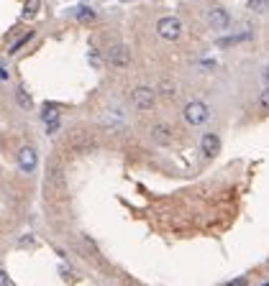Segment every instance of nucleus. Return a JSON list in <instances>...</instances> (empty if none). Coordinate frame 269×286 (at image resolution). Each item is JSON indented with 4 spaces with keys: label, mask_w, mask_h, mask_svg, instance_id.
<instances>
[{
    "label": "nucleus",
    "mask_w": 269,
    "mask_h": 286,
    "mask_svg": "<svg viewBox=\"0 0 269 286\" xmlns=\"http://www.w3.org/2000/svg\"><path fill=\"white\" fill-rule=\"evenodd\" d=\"M182 118L187 125H193V128H197V125H205L208 118H210V110L203 100H190L187 105L182 108Z\"/></svg>",
    "instance_id": "obj_1"
},
{
    "label": "nucleus",
    "mask_w": 269,
    "mask_h": 286,
    "mask_svg": "<svg viewBox=\"0 0 269 286\" xmlns=\"http://www.w3.org/2000/svg\"><path fill=\"white\" fill-rule=\"evenodd\" d=\"M131 102L136 110H151L156 105V92L147 85H139V87H133V92H131Z\"/></svg>",
    "instance_id": "obj_2"
},
{
    "label": "nucleus",
    "mask_w": 269,
    "mask_h": 286,
    "mask_svg": "<svg viewBox=\"0 0 269 286\" xmlns=\"http://www.w3.org/2000/svg\"><path fill=\"white\" fill-rule=\"evenodd\" d=\"M156 31H159V36L164 41H177L182 36V21L174 18V16H164L159 23H156Z\"/></svg>",
    "instance_id": "obj_3"
},
{
    "label": "nucleus",
    "mask_w": 269,
    "mask_h": 286,
    "mask_svg": "<svg viewBox=\"0 0 269 286\" xmlns=\"http://www.w3.org/2000/svg\"><path fill=\"white\" fill-rule=\"evenodd\" d=\"M105 59L110 66H116V69H126V66H131V51L126 44H113V46L108 49Z\"/></svg>",
    "instance_id": "obj_4"
},
{
    "label": "nucleus",
    "mask_w": 269,
    "mask_h": 286,
    "mask_svg": "<svg viewBox=\"0 0 269 286\" xmlns=\"http://www.w3.org/2000/svg\"><path fill=\"white\" fill-rule=\"evenodd\" d=\"M208 26L216 28V31H226L231 26V13H228L226 8H220V5L210 8L208 10Z\"/></svg>",
    "instance_id": "obj_5"
},
{
    "label": "nucleus",
    "mask_w": 269,
    "mask_h": 286,
    "mask_svg": "<svg viewBox=\"0 0 269 286\" xmlns=\"http://www.w3.org/2000/svg\"><path fill=\"white\" fill-rule=\"evenodd\" d=\"M18 166H21V171H26V174H31L33 169L39 166V151L33 146H24L18 151Z\"/></svg>",
    "instance_id": "obj_6"
},
{
    "label": "nucleus",
    "mask_w": 269,
    "mask_h": 286,
    "mask_svg": "<svg viewBox=\"0 0 269 286\" xmlns=\"http://www.w3.org/2000/svg\"><path fill=\"white\" fill-rule=\"evenodd\" d=\"M200 151H203L205 158H216L220 154V135L218 133H205L200 138Z\"/></svg>",
    "instance_id": "obj_7"
},
{
    "label": "nucleus",
    "mask_w": 269,
    "mask_h": 286,
    "mask_svg": "<svg viewBox=\"0 0 269 286\" xmlns=\"http://www.w3.org/2000/svg\"><path fill=\"white\" fill-rule=\"evenodd\" d=\"M149 135H151V141L154 143H159V146H167L172 141V128L167 123H154L151 125V131H149Z\"/></svg>",
    "instance_id": "obj_8"
},
{
    "label": "nucleus",
    "mask_w": 269,
    "mask_h": 286,
    "mask_svg": "<svg viewBox=\"0 0 269 286\" xmlns=\"http://www.w3.org/2000/svg\"><path fill=\"white\" fill-rule=\"evenodd\" d=\"M41 120L51 125V123H59V105H54V102H47V108L41 110Z\"/></svg>",
    "instance_id": "obj_9"
},
{
    "label": "nucleus",
    "mask_w": 269,
    "mask_h": 286,
    "mask_svg": "<svg viewBox=\"0 0 269 286\" xmlns=\"http://www.w3.org/2000/svg\"><path fill=\"white\" fill-rule=\"evenodd\" d=\"M16 102H18V108H24V110H31V108H33L31 95L26 92L24 87H18V89H16Z\"/></svg>",
    "instance_id": "obj_10"
},
{
    "label": "nucleus",
    "mask_w": 269,
    "mask_h": 286,
    "mask_svg": "<svg viewBox=\"0 0 269 286\" xmlns=\"http://www.w3.org/2000/svg\"><path fill=\"white\" fill-rule=\"evenodd\" d=\"M249 10H254V13H267L269 10V0H249Z\"/></svg>",
    "instance_id": "obj_11"
},
{
    "label": "nucleus",
    "mask_w": 269,
    "mask_h": 286,
    "mask_svg": "<svg viewBox=\"0 0 269 286\" xmlns=\"http://www.w3.org/2000/svg\"><path fill=\"white\" fill-rule=\"evenodd\" d=\"M159 92H162L164 97H174V95H177V85L170 82V79H164V82L159 85Z\"/></svg>",
    "instance_id": "obj_12"
},
{
    "label": "nucleus",
    "mask_w": 269,
    "mask_h": 286,
    "mask_svg": "<svg viewBox=\"0 0 269 286\" xmlns=\"http://www.w3.org/2000/svg\"><path fill=\"white\" fill-rule=\"evenodd\" d=\"M31 39H33V31H28V33H24V36H21V39H18V41L13 44V46H10V54H16L18 49H24V46H26V44H28Z\"/></svg>",
    "instance_id": "obj_13"
},
{
    "label": "nucleus",
    "mask_w": 269,
    "mask_h": 286,
    "mask_svg": "<svg viewBox=\"0 0 269 286\" xmlns=\"http://www.w3.org/2000/svg\"><path fill=\"white\" fill-rule=\"evenodd\" d=\"M39 3H41V0H28V3H26V8H24V18H33V16H36Z\"/></svg>",
    "instance_id": "obj_14"
},
{
    "label": "nucleus",
    "mask_w": 269,
    "mask_h": 286,
    "mask_svg": "<svg viewBox=\"0 0 269 286\" xmlns=\"http://www.w3.org/2000/svg\"><path fill=\"white\" fill-rule=\"evenodd\" d=\"M74 16L80 18L82 23H90V21L95 18V13H93V10H90V8H77V13H74Z\"/></svg>",
    "instance_id": "obj_15"
},
{
    "label": "nucleus",
    "mask_w": 269,
    "mask_h": 286,
    "mask_svg": "<svg viewBox=\"0 0 269 286\" xmlns=\"http://www.w3.org/2000/svg\"><path fill=\"white\" fill-rule=\"evenodd\" d=\"M223 286H249V279H246V276H236V279H231L228 284H223Z\"/></svg>",
    "instance_id": "obj_16"
},
{
    "label": "nucleus",
    "mask_w": 269,
    "mask_h": 286,
    "mask_svg": "<svg viewBox=\"0 0 269 286\" xmlns=\"http://www.w3.org/2000/svg\"><path fill=\"white\" fill-rule=\"evenodd\" d=\"M259 105L269 110V87H264V92L259 95Z\"/></svg>",
    "instance_id": "obj_17"
},
{
    "label": "nucleus",
    "mask_w": 269,
    "mask_h": 286,
    "mask_svg": "<svg viewBox=\"0 0 269 286\" xmlns=\"http://www.w3.org/2000/svg\"><path fill=\"white\" fill-rule=\"evenodd\" d=\"M0 286H10V276H8L3 268H0Z\"/></svg>",
    "instance_id": "obj_18"
},
{
    "label": "nucleus",
    "mask_w": 269,
    "mask_h": 286,
    "mask_svg": "<svg viewBox=\"0 0 269 286\" xmlns=\"http://www.w3.org/2000/svg\"><path fill=\"white\" fill-rule=\"evenodd\" d=\"M262 79H264V82H267V87H269V64H267L264 69H262Z\"/></svg>",
    "instance_id": "obj_19"
},
{
    "label": "nucleus",
    "mask_w": 269,
    "mask_h": 286,
    "mask_svg": "<svg viewBox=\"0 0 269 286\" xmlns=\"http://www.w3.org/2000/svg\"><path fill=\"white\" fill-rule=\"evenodd\" d=\"M0 79H8V72H5V66L0 64Z\"/></svg>",
    "instance_id": "obj_20"
},
{
    "label": "nucleus",
    "mask_w": 269,
    "mask_h": 286,
    "mask_svg": "<svg viewBox=\"0 0 269 286\" xmlns=\"http://www.w3.org/2000/svg\"><path fill=\"white\" fill-rule=\"evenodd\" d=\"M259 286H269V279H267V281H264V284H259Z\"/></svg>",
    "instance_id": "obj_21"
}]
</instances>
